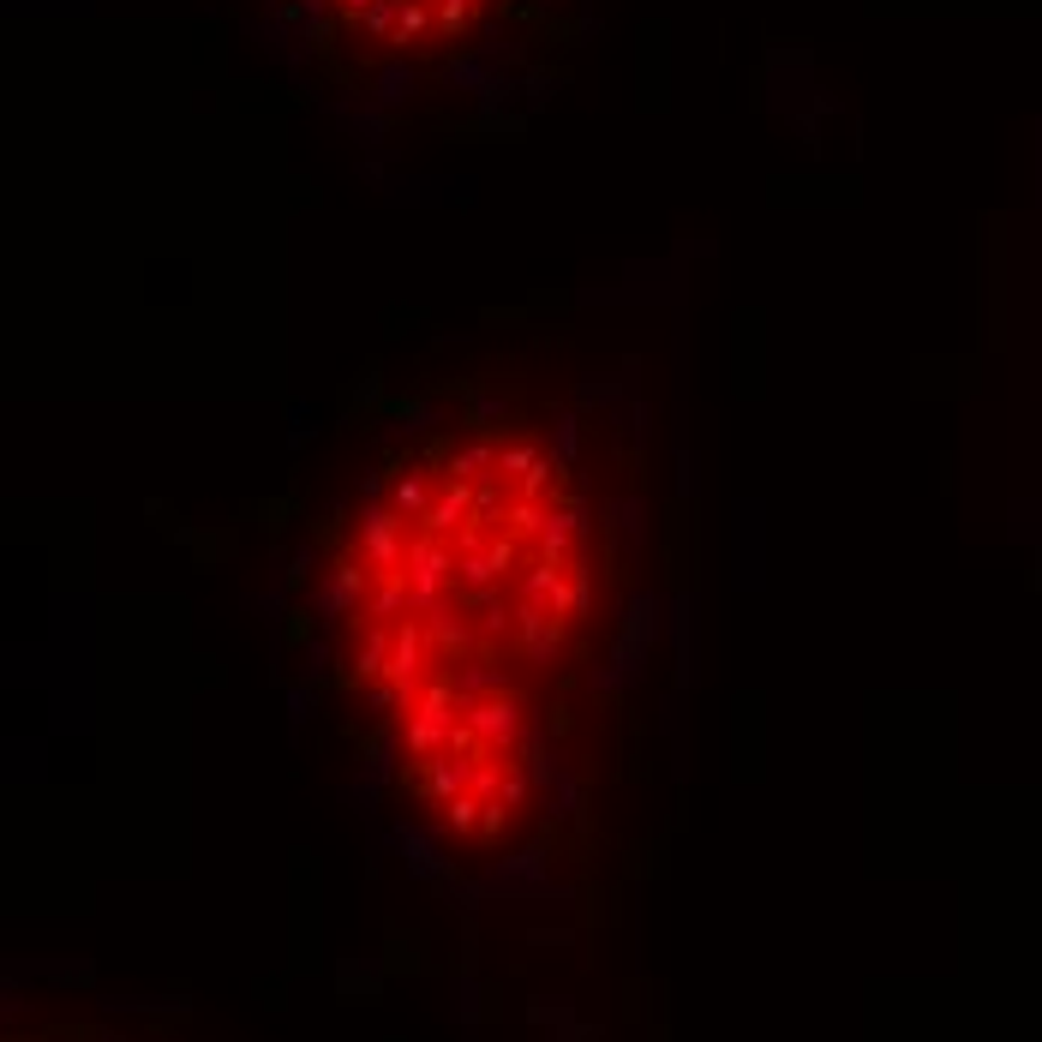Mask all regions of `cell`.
Here are the masks:
<instances>
[{"instance_id": "2", "label": "cell", "mask_w": 1042, "mask_h": 1042, "mask_svg": "<svg viewBox=\"0 0 1042 1042\" xmlns=\"http://www.w3.org/2000/svg\"><path fill=\"white\" fill-rule=\"evenodd\" d=\"M276 12L348 96L414 102L504 91L546 42L551 0H276Z\"/></svg>"}, {"instance_id": "1", "label": "cell", "mask_w": 1042, "mask_h": 1042, "mask_svg": "<svg viewBox=\"0 0 1042 1042\" xmlns=\"http://www.w3.org/2000/svg\"><path fill=\"white\" fill-rule=\"evenodd\" d=\"M594 497L539 425H437L365 479L318 569L336 659L407 743L497 755L534 725L527 678L594 629Z\"/></svg>"}]
</instances>
